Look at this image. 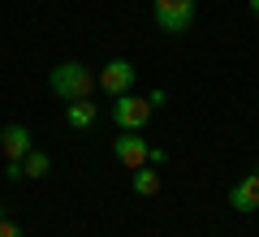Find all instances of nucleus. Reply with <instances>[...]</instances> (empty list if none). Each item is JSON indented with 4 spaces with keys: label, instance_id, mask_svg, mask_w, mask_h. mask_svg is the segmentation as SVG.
Segmentation results:
<instances>
[{
    "label": "nucleus",
    "instance_id": "f8f14e48",
    "mask_svg": "<svg viewBox=\"0 0 259 237\" xmlns=\"http://www.w3.org/2000/svg\"><path fill=\"white\" fill-rule=\"evenodd\" d=\"M5 177H9V181H22V160H5Z\"/></svg>",
    "mask_w": 259,
    "mask_h": 237
},
{
    "label": "nucleus",
    "instance_id": "9d476101",
    "mask_svg": "<svg viewBox=\"0 0 259 237\" xmlns=\"http://www.w3.org/2000/svg\"><path fill=\"white\" fill-rule=\"evenodd\" d=\"M22 173L30 177V181H39V177L52 173V160H48V151H39V147H30L26 160H22Z\"/></svg>",
    "mask_w": 259,
    "mask_h": 237
},
{
    "label": "nucleus",
    "instance_id": "39448f33",
    "mask_svg": "<svg viewBox=\"0 0 259 237\" xmlns=\"http://www.w3.org/2000/svg\"><path fill=\"white\" fill-rule=\"evenodd\" d=\"M112 155H117V164L121 168H143V164H151V143L143 134H134V129H121L117 138H112Z\"/></svg>",
    "mask_w": 259,
    "mask_h": 237
},
{
    "label": "nucleus",
    "instance_id": "f03ea898",
    "mask_svg": "<svg viewBox=\"0 0 259 237\" xmlns=\"http://www.w3.org/2000/svg\"><path fill=\"white\" fill-rule=\"evenodd\" d=\"M151 112H156V104L147 100V95H117L112 100V125L117 129H134V134H143L151 121Z\"/></svg>",
    "mask_w": 259,
    "mask_h": 237
},
{
    "label": "nucleus",
    "instance_id": "1a4fd4ad",
    "mask_svg": "<svg viewBox=\"0 0 259 237\" xmlns=\"http://www.w3.org/2000/svg\"><path fill=\"white\" fill-rule=\"evenodd\" d=\"M65 121H69V129H91L100 121V108L91 100H74V104H65Z\"/></svg>",
    "mask_w": 259,
    "mask_h": 237
},
{
    "label": "nucleus",
    "instance_id": "9b49d317",
    "mask_svg": "<svg viewBox=\"0 0 259 237\" xmlns=\"http://www.w3.org/2000/svg\"><path fill=\"white\" fill-rule=\"evenodd\" d=\"M0 237H26V233H22V228L13 224V220L5 216V211H0Z\"/></svg>",
    "mask_w": 259,
    "mask_h": 237
},
{
    "label": "nucleus",
    "instance_id": "ddd939ff",
    "mask_svg": "<svg viewBox=\"0 0 259 237\" xmlns=\"http://www.w3.org/2000/svg\"><path fill=\"white\" fill-rule=\"evenodd\" d=\"M250 13H255V18H259V0H250Z\"/></svg>",
    "mask_w": 259,
    "mask_h": 237
},
{
    "label": "nucleus",
    "instance_id": "f257e3e1",
    "mask_svg": "<svg viewBox=\"0 0 259 237\" xmlns=\"http://www.w3.org/2000/svg\"><path fill=\"white\" fill-rule=\"evenodd\" d=\"M48 86H52V95L56 100H91V91H95V73L87 69L82 61H61L52 73H48Z\"/></svg>",
    "mask_w": 259,
    "mask_h": 237
},
{
    "label": "nucleus",
    "instance_id": "0eeeda50",
    "mask_svg": "<svg viewBox=\"0 0 259 237\" xmlns=\"http://www.w3.org/2000/svg\"><path fill=\"white\" fill-rule=\"evenodd\" d=\"M229 207L233 211H259V168H255V173H246L242 181H233Z\"/></svg>",
    "mask_w": 259,
    "mask_h": 237
},
{
    "label": "nucleus",
    "instance_id": "6e6552de",
    "mask_svg": "<svg viewBox=\"0 0 259 237\" xmlns=\"http://www.w3.org/2000/svg\"><path fill=\"white\" fill-rule=\"evenodd\" d=\"M160 185H164V177H160V168H156V164H143V168H134V173H130V190L143 194V199L160 194Z\"/></svg>",
    "mask_w": 259,
    "mask_h": 237
},
{
    "label": "nucleus",
    "instance_id": "7ed1b4c3",
    "mask_svg": "<svg viewBox=\"0 0 259 237\" xmlns=\"http://www.w3.org/2000/svg\"><path fill=\"white\" fill-rule=\"evenodd\" d=\"M151 18L164 35H186L194 26V0H151Z\"/></svg>",
    "mask_w": 259,
    "mask_h": 237
},
{
    "label": "nucleus",
    "instance_id": "423d86ee",
    "mask_svg": "<svg viewBox=\"0 0 259 237\" xmlns=\"http://www.w3.org/2000/svg\"><path fill=\"white\" fill-rule=\"evenodd\" d=\"M30 147H35V134L26 125H5L0 129V155L5 160H26Z\"/></svg>",
    "mask_w": 259,
    "mask_h": 237
},
{
    "label": "nucleus",
    "instance_id": "20e7f679",
    "mask_svg": "<svg viewBox=\"0 0 259 237\" xmlns=\"http://www.w3.org/2000/svg\"><path fill=\"white\" fill-rule=\"evenodd\" d=\"M134 82H139V69H134L125 56H112V61L95 73V86H100L104 95H112V100H117V95H130Z\"/></svg>",
    "mask_w": 259,
    "mask_h": 237
}]
</instances>
